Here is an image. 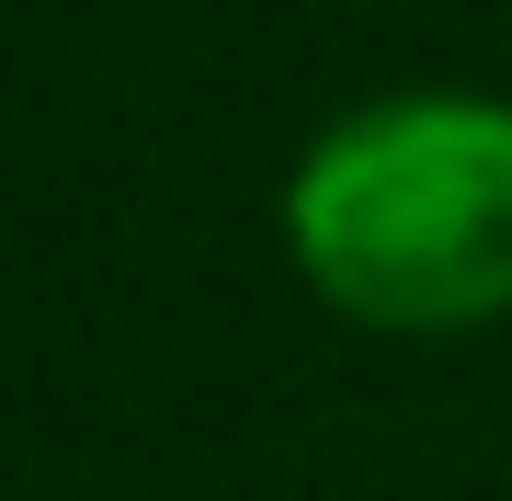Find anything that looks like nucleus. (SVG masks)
I'll return each mask as SVG.
<instances>
[{
    "instance_id": "nucleus-1",
    "label": "nucleus",
    "mask_w": 512,
    "mask_h": 501,
    "mask_svg": "<svg viewBox=\"0 0 512 501\" xmlns=\"http://www.w3.org/2000/svg\"><path fill=\"white\" fill-rule=\"evenodd\" d=\"M296 285L387 342L512 319V92L342 103L285 171Z\"/></svg>"
}]
</instances>
